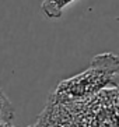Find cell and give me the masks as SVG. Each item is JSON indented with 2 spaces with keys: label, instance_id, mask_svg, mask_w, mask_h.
<instances>
[{
  "label": "cell",
  "instance_id": "obj_1",
  "mask_svg": "<svg viewBox=\"0 0 119 127\" xmlns=\"http://www.w3.org/2000/svg\"><path fill=\"white\" fill-rule=\"evenodd\" d=\"M30 127H119V91L109 88L80 101H48Z\"/></svg>",
  "mask_w": 119,
  "mask_h": 127
},
{
  "label": "cell",
  "instance_id": "obj_2",
  "mask_svg": "<svg viewBox=\"0 0 119 127\" xmlns=\"http://www.w3.org/2000/svg\"><path fill=\"white\" fill-rule=\"evenodd\" d=\"M119 59L115 53L107 52L94 56L90 67L58 84L49 94L48 101L69 102L91 98L104 90L118 88Z\"/></svg>",
  "mask_w": 119,
  "mask_h": 127
},
{
  "label": "cell",
  "instance_id": "obj_3",
  "mask_svg": "<svg viewBox=\"0 0 119 127\" xmlns=\"http://www.w3.org/2000/svg\"><path fill=\"white\" fill-rule=\"evenodd\" d=\"M74 0H42L41 10L48 18H60L63 10Z\"/></svg>",
  "mask_w": 119,
  "mask_h": 127
},
{
  "label": "cell",
  "instance_id": "obj_4",
  "mask_svg": "<svg viewBox=\"0 0 119 127\" xmlns=\"http://www.w3.org/2000/svg\"><path fill=\"white\" fill-rule=\"evenodd\" d=\"M15 109L11 105L7 95L0 88V123H11L14 119Z\"/></svg>",
  "mask_w": 119,
  "mask_h": 127
},
{
  "label": "cell",
  "instance_id": "obj_5",
  "mask_svg": "<svg viewBox=\"0 0 119 127\" xmlns=\"http://www.w3.org/2000/svg\"><path fill=\"white\" fill-rule=\"evenodd\" d=\"M0 127H14L11 123H0Z\"/></svg>",
  "mask_w": 119,
  "mask_h": 127
}]
</instances>
